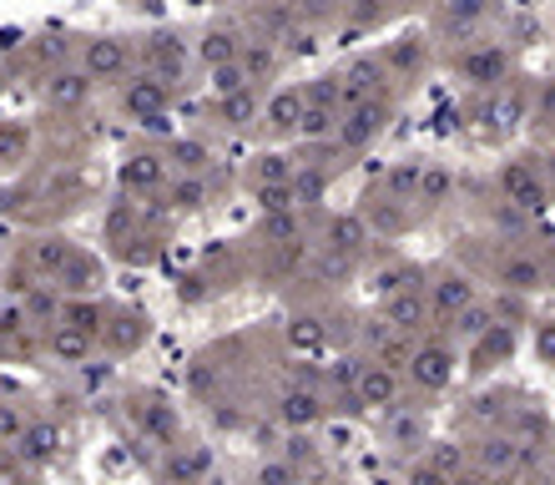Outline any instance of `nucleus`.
I'll list each match as a JSON object with an SVG mask.
<instances>
[{
  "label": "nucleus",
  "instance_id": "39448f33",
  "mask_svg": "<svg viewBox=\"0 0 555 485\" xmlns=\"http://www.w3.org/2000/svg\"><path fill=\"white\" fill-rule=\"evenodd\" d=\"M395 117H399V97H395V91H384V97H374V102L344 106V122H338V132H334V152L344 162L364 157V152L374 148L389 127H395Z\"/></svg>",
  "mask_w": 555,
  "mask_h": 485
},
{
  "label": "nucleus",
  "instance_id": "49530a36",
  "mask_svg": "<svg viewBox=\"0 0 555 485\" xmlns=\"http://www.w3.org/2000/svg\"><path fill=\"white\" fill-rule=\"evenodd\" d=\"M535 162H541V173H545V182H551V192H555V152H551V157H535Z\"/></svg>",
  "mask_w": 555,
  "mask_h": 485
},
{
  "label": "nucleus",
  "instance_id": "7c9ffc66",
  "mask_svg": "<svg viewBox=\"0 0 555 485\" xmlns=\"http://www.w3.org/2000/svg\"><path fill=\"white\" fill-rule=\"evenodd\" d=\"M172 218H192V213H203L207 203H212V182H207V173L203 177H188V173H177L172 182H167V192L157 197Z\"/></svg>",
  "mask_w": 555,
  "mask_h": 485
},
{
  "label": "nucleus",
  "instance_id": "c756f323",
  "mask_svg": "<svg viewBox=\"0 0 555 485\" xmlns=\"http://www.w3.org/2000/svg\"><path fill=\"white\" fill-rule=\"evenodd\" d=\"M207 475V450L203 445H172L157 456V485H203Z\"/></svg>",
  "mask_w": 555,
  "mask_h": 485
},
{
  "label": "nucleus",
  "instance_id": "393cba45",
  "mask_svg": "<svg viewBox=\"0 0 555 485\" xmlns=\"http://www.w3.org/2000/svg\"><path fill=\"white\" fill-rule=\"evenodd\" d=\"M338 81H344V106H359V102H374L384 97L389 87V72H384V56L379 51H364V56H353L349 66H338ZM399 97V91H395Z\"/></svg>",
  "mask_w": 555,
  "mask_h": 485
},
{
  "label": "nucleus",
  "instance_id": "9d476101",
  "mask_svg": "<svg viewBox=\"0 0 555 485\" xmlns=\"http://www.w3.org/2000/svg\"><path fill=\"white\" fill-rule=\"evenodd\" d=\"M172 106H177V91L167 87V81H157V76H127L117 87V112L127 122H137V127H157V122L172 117Z\"/></svg>",
  "mask_w": 555,
  "mask_h": 485
},
{
  "label": "nucleus",
  "instance_id": "f3484780",
  "mask_svg": "<svg viewBox=\"0 0 555 485\" xmlns=\"http://www.w3.org/2000/svg\"><path fill=\"white\" fill-rule=\"evenodd\" d=\"M36 87H41L46 112H56V117H76V112H87L91 97H96V81H91L76 61L72 66H56L51 76H41Z\"/></svg>",
  "mask_w": 555,
  "mask_h": 485
},
{
  "label": "nucleus",
  "instance_id": "f257e3e1",
  "mask_svg": "<svg viewBox=\"0 0 555 485\" xmlns=\"http://www.w3.org/2000/svg\"><path fill=\"white\" fill-rule=\"evenodd\" d=\"M475 279L495 283V294H515V298H535L551 289V273H545V258L535 243H520V238H495L490 243V258Z\"/></svg>",
  "mask_w": 555,
  "mask_h": 485
},
{
  "label": "nucleus",
  "instance_id": "a19ab883",
  "mask_svg": "<svg viewBox=\"0 0 555 485\" xmlns=\"http://www.w3.org/2000/svg\"><path fill=\"white\" fill-rule=\"evenodd\" d=\"M258 485H304V471L293 465L288 456H273V460H263L258 465V475H253Z\"/></svg>",
  "mask_w": 555,
  "mask_h": 485
},
{
  "label": "nucleus",
  "instance_id": "c03bdc74",
  "mask_svg": "<svg viewBox=\"0 0 555 485\" xmlns=\"http://www.w3.org/2000/svg\"><path fill=\"white\" fill-rule=\"evenodd\" d=\"M535 354H541L545 369H555V319H541V323H535Z\"/></svg>",
  "mask_w": 555,
  "mask_h": 485
},
{
  "label": "nucleus",
  "instance_id": "58836bf2",
  "mask_svg": "<svg viewBox=\"0 0 555 485\" xmlns=\"http://www.w3.org/2000/svg\"><path fill=\"white\" fill-rule=\"evenodd\" d=\"M288 5H293V15H298V26H308V30H319L344 15V0H288Z\"/></svg>",
  "mask_w": 555,
  "mask_h": 485
},
{
  "label": "nucleus",
  "instance_id": "dca6fc26",
  "mask_svg": "<svg viewBox=\"0 0 555 485\" xmlns=\"http://www.w3.org/2000/svg\"><path fill=\"white\" fill-rule=\"evenodd\" d=\"M248 41H253V30L243 26V21H233V15H222V21H207V26L197 30L192 56H197V66H207V72H222V66L243 61Z\"/></svg>",
  "mask_w": 555,
  "mask_h": 485
},
{
  "label": "nucleus",
  "instance_id": "1a4fd4ad",
  "mask_svg": "<svg viewBox=\"0 0 555 485\" xmlns=\"http://www.w3.org/2000/svg\"><path fill=\"white\" fill-rule=\"evenodd\" d=\"M127 420H132L137 441H146L157 456L172 450V445H182V414H177V405H167L157 390H132V395H127Z\"/></svg>",
  "mask_w": 555,
  "mask_h": 485
},
{
  "label": "nucleus",
  "instance_id": "a18cd8bd",
  "mask_svg": "<svg viewBox=\"0 0 555 485\" xmlns=\"http://www.w3.org/2000/svg\"><path fill=\"white\" fill-rule=\"evenodd\" d=\"M535 248H541L545 273H551V289H555V238H545V243H535Z\"/></svg>",
  "mask_w": 555,
  "mask_h": 485
},
{
  "label": "nucleus",
  "instance_id": "423d86ee",
  "mask_svg": "<svg viewBox=\"0 0 555 485\" xmlns=\"http://www.w3.org/2000/svg\"><path fill=\"white\" fill-rule=\"evenodd\" d=\"M495 192L500 203L511 207V213H526V218H535V213H545V207L555 203L551 182H545L541 162L535 157H505L495 167Z\"/></svg>",
  "mask_w": 555,
  "mask_h": 485
},
{
  "label": "nucleus",
  "instance_id": "79ce46f5",
  "mask_svg": "<svg viewBox=\"0 0 555 485\" xmlns=\"http://www.w3.org/2000/svg\"><path fill=\"white\" fill-rule=\"evenodd\" d=\"M288 339L298 349H323V323L313 319V314H298V319L288 323Z\"/></svg>",
  "mask_w": 555,
  "mask_h": 485
},
{
  "label": "nucleus",
  "instance_id": "37998d69",
  "mask_svg": "<svg viewBox=\"0 0 555 485\" xmlns=\"http://www.w3.org/2000/svg\"><path fill=\"white\" fill-rule=\"evenodd\" d=\"M404 485H454V481L444 471H435L429 460H410L404 465Z\"/></svg>",
  "mask_w": 555,
  "mask_h": 485
},
{
  "label": "nucleus",
  "instance_id": "6ab92c4d",
  "mask_svg": "<svg viewBox=\"0 0 555 485\" xmlns=\"http://www.w3.org/2000/svg\"><path fill=\"white\" fill-rule=\"evenodd\" d=\"M359 218L369 222V233H374V238H404V233H414V228H420L424 213L414 203H404V197H389V192L374 182V188L364 192Z\"/></svg>",
  "mask_w": 555,
  "mask_h": 485
},
{
  "label": "nucleus",
  "instance_id": "0eeeda50",
  "mask_svg": "<svg viewBox=\"0 0 555 485\" xmlns=\"http://www.w3.org/2000/svg\"><path fill=\"white\" fill-rule=\"evenodd\" d=\"M137 61H142L146 76H157V81H167V87H182L192 76V66H197V56H192V41L182 36V30H146V36H137Z\"/></svg>",
  "mask_w": 555,
  "mask_h": 485
},
{
  "label": "nucleus",
  "instance_id": "473e14b6",
  "mask_svg": "<svg viewBox=\"0 0 555 485\" xmlns=\"http://www.w3.org/2000/svg\"><path fill=\"white\" fill-rule=\"evenodd\" d=\"M253 243H263V248H278V243H308L304 207H278V213H263V218H258Z\"/></svg>",
  "mask_w": 555,
  "mask_h": 485
},
{
  "label": "nucleus",
  "instance_id": "bb28decb",
  "mask_svg": "<svg viewBox=\"0 0 555 485\" xmlns=\"http://www.w3.org/2000/svg\"><path fill=\"white\" fill-rule=\"evenodd\" d=\"M495 11V0H439L435 5V30L444 41H475L485 26V15Z\"/></svg>",
  "mask_w": 555,
  "mask_h": 485
},
{
  "label": "nucleus",
  "instance_id": "cd10ccee",
  "mask_svg": "<svg viewBox=\"0 0 555 485\" xmlns=\"http://www.w3.org/2000/svg\"><path fill=\"white\" fill-rule=\"evenodd\" d=\"M61 445H66V425H61L56 414H36L11 450L21 465H51V460L61 456Z\"/></svg>",
  "mask_w": 555,
  "mask_h": 485
},
{
  "label": "nucleus",
  "instance_id": "aec40b11",
  "mask_svg": "<svg viewBox=\"0 0 555 485\" xmlns=\"http://www.w3.org/2000/svg\"><path fill=\"white\" fill-rule=\"evenodd\" d=\"M313 248L323 253H338V258H349V264H359L369 253V243H374V233H369V222L359 218V213H323L319 233L308 238Z\"/></svg>",
  "mask_w": 555,
  "mask_h": 485
},
{
  "label": "nucleus",
  "instance_id": "9b49d317",
  "mask_svg": "<svg viewBox=\"0 0 555 485\" xmlns=\"http://www.w3.org/2000/svg\"><path fill=\"white\" fill-rule=\"evenodd\" d=\"M379 56H384V72H389V87L410 91L420 87V76L435 61V36L429 30H399L389 46H379Z\"/></svg>",
  "mask_w": 555,
  "mask_h": 485
},
{
  "label": "nucleus",
  "instance_id": "412c9836",
  "mask_svg": "<svg viewBox=\"0 0 555 485\" xmlns=\"http://www.w3.org/2000/svg\"><path fill=\"white\" fill-rule=\"evenodd\" d=\"M263 102H268V91H258V87L212 91L207 122H218V127H222L228 137H237V132H258V122H263Z\"/></svg>",
  "mask_w": 555,
  "mask_h": 485
},
{
  "label": "nucleus",
  "instance_id": "5701e85b",
  "mask_svg": "<svg viewBox=\"0 0 555 485\" xmlns=\"http://www.w3.org/2000/svg\"><path fill=\"white\" fill-rule=\"evenodd\" d=\"M379 323H384V329H395V334H404V339L435 334L429 294H424V289H410V294H389V298H379Z\"/></svg>",
  "mask_w": 555,
  "mask_h": 485
},
{
  "label": "nucleus",
  "instance_id": "2f4dec72",
  "mask_svg": "<svg viewBox=\"0 0 555 485\" xmlns=\"http://www.w3.org/2000/svg\"><path fill=\"white\" fill-rule=\"evenodd\" d=\"M237 66H243V76H248V87L268 91V81H278V76H283V66H288V51H283L278 41H258V36H253Z\"/></svg>",
  "mask_w": 555,
  "mask_h": 485
},
{
  "label": "nucleus",
  "instance_id": "f03ea898",
  "mask_svg": "<svg viewBox=\"0 0 555 485\" xmlns=\"http://www.w3.org/2000/svg\"><path fill=\"white\" fill-rule=\"evenodd\" d=\"M460 369H465V349H460L450 334H424L410 349V359H404L410 399H439L460 380Z\"/></svg>",
  "mask_w": 555,
  "mask_h": 485
},
{
  "label": "nucleus",
  "instance_id": "4be33fe9",
  "mask_svg": "<svg viewBox=\"0 0 555 485\" xmlns=\"http://www.w3.org/2000/svg\"><path fill=\"white\" fill-rule=\"evenodd\" d=\"M36 354H41V359H51V365L81 369L91 354H102V344H96V334H87V329L51 323V329H41V334H36Z\"/></svg>",
  "mask_w": 555,
  "mask_h": 485
},
{
  "label": "nucleus",
  "instance_id": "ea45409f",
  "mask_svg": "<svg viewBox=\"0 0 555 485\" xmlns=\"http://www.w3.org/2000/svg\"><path fill=\"white\" fill-rule=\"evenodd\" d=\"M167 152V162H172V173H188V177H203L207 173V148L203 142H172Z\"/></svg>",
  "mask_w": 555,
  "mask_h": 485
},
{
  "label": "nucleus",
  "instance_id": "2eb2a0df",
  "mask_svg": "<svg viewBox=\"0 0 555 485\" xmlns=\"http://www.w3.org/2000/svg\"><path fill=\"white\" fill-rule=\"evenodd\" d=\"M379 441H384V456L404 460V465H410V460H420V456H424V445L435 441V435H429V414H424V405L404 399L399 410L384 414Z\"/></svg>",
  "mask_w": 555,
  "mask_h": 485
},
{
  "label": "nucleus",
  "instance_id": "20e7f679",
  "mask_svg": "<svg viewBox=\"0 0 555 485\" xmlns=\"http://www.w3.org/2000/svg\"><path fill=\"white\" fill-rule=\"evenodd\" d=\"M511 46L505 41H485V36H475V41H460L444 56V66L454 72V81H465L475 97H490V91H500L505 81H511Z\"/></svg>",
  "mask_w": 555,
  "mask_h": 485
},
{
  "label": "nucleus",
  "instance_id": "4468645a",
  "mask_svg": "<svg viewBox=\"0 0 555 485\" xmlns=\"http://www.w3.org/2000/svg\"><path fill=\"white\" fill-rule=\"evenodd\" d=\"M96 344H102L106 359H137L152 344V314L137 309V304H112Z\"/></svg>",
  "mask_w": 555,
  "mask_h": 485
},
{
  "label": "nucleus",
  "instance_id": "a211bd4d",
  "mask_svg": "<svg viewBox=\"0 0 555 485\" xmlns=\"http://www.w3.org/2000/svg\"><path fill=\"white\" fill-rule=\"evenodd\" d=\"M172 162H167V152H132V157L121 162V173H117V182H121V192L127 197H137V203H157L162 192H167V182H172Z\"/></svg>",
  "mask_w": 555,
  "mask_h": 485
},
{
  "label": "nucleus",
  "instance_id": "c9c22d12",
  "mask_svg": "<svg viewBox=\"0 0 555 485\" xmlns=\"http://www.w3.org/2000/svg\"><path fill=\"white\" fill-rule=\"evenodd\" d=\"M535 142H555V76H541L530 91V117H526Z\"/></svg>",
  "mask_w": 555,
  "mask_h": 485
},
{
  "label": "nucleus",
  "instance_id": "a878e982",
  "mask_svg": "<svg viewBox=\"0 0 555 485\" xmlns=\"http://www.w3.org/2000/svg\"><path fill=\"white\" fill-rule=\"evenodd\" d=\"M328 410H334V405H328V390H319V384H308V380L288 384V390L278 395V420L288 430H298V435L319 425Z\"/></svg>",
  "mask_w": 555,
  "mask_h": 485
},
{
  "label": "nucleus",
  "instance_id": "b1692460",
  "mask_svg": "<svg viewBox=\"0 0 555 485\" xmlns=\"http://www.w3.org/2000/svg\"><path fill=\"white\" fill-rule=\"evenodd\" d=\"M515 344H520V323H495V329H485L475 344H465L469 380H485V374H495L500 365H511Z\"/></svg>",
  "mask_w": 555,
  "mask_h": 485
},
{
  "label": "nucleus",
  "instance_id": "7ed1b4c3",
  "mask_svg": "<svg viewBox=\"0 0 555 485\" xmlns=\"http://www.w3.org/2000/svg\"><path fill=\"white\" fill-rule=\"evenodd\" d=\"M76 66L96 81V87L117 91L127 76L142 72L137 61V36H121V30H96V36H76Z\"/></svg>",
  "mask_w": 555,
  "mask_h": 485
},
{
  "label": "nucleus",
  "instance_id": "4c0bfd02",
  "mask_svg": "<svg viewBox=\"0 0 555 485\" xmlns=\"http://www.w3.org/2000/svg\"><path fill=\"white\" fill-rule=\"evenodd\" d=\"M30 420H36V410H30L26 399H0V445H15V441H21Z\"/></svg>",
  "mask_w": 555,
  "mask_h": 485
},
{
  "label": "nucleus",
  "instance_id": "de8ad7c7",
  "mask_svg": "<svg viewBox=\"0 0 555 485\" xmlns=\"http://www.w3.org/2000/svg\"><path fill=\"white\" fill-rule=\"evenodd\" d=\"M454 485H495V481H485V475H475V471H465V475H460V481H454Z\"/></svg>",
  "mask_w": 555,
  "mask_h": 485
},
{
  "label": "nucleus",
  "instance_id": "6e6552de",
  "mask_svg": "<svg viewBox=\"0 0 555 485\" xmlns=\"http://www.w3.org/2000/svg\"><path fill=\"white\" fill-rule=\"evenodd\" d=\"M424 294H429V314H435V334H450V323L480 298V283L475 273L460 264H439L429 268V283H424Z\"/></svg>",
  "mask_w": 555,
  "mask_h": 485
},
{
  "label": "nucleus",
  "instance_id": "e433bc0d",
  "mask_svg": "<svg viewBox=\"0 0 555 485\" xmlns=\"http://www.w3.org/2000/svg\"><path fill=\"white\" fill-rule=\"evenodd\" d=\"M450 192H454L450 167L429 162V167H424V182H420V207H424V218H429V213H439V207L450 203Z\"/></svg>",
  "mask_w": 555,
  "mask_h": 485
},
{
  "label": "nucleus",
  "instance_id": "ddd939ff",
  "mask_svg": "<svg viewBox=\"0 0 555 485\" xmlns=\"http://www.w3.org/2000/svg\"><path fill=\"white\" fill-rule=\"evenodd\" d=\"M304 112H308V97L298 81H283V87L268 91L263 102V122H258V137L283 148V142H304Z\"/></svg>",
  "mask_w": 555,
  "mask_h": 485
},
{
  "label": "nucleus",
  "instance_id": "f8f14e48",
  "mask_svg": "<svg viewBox=\"0 0 555 485\" xmlns=\"http://www.w3.org/2000/svg\"><path fill=\"white\" fill-rule=\"evenodd\" d=\"M353 399L359 410L369 414H389L410 399V384H404V369L379 365V359H359V374H353Z\"/></svg>",
  "mask_w": 555,
  "mask_h": 485
},
{
  "label": "nucleus",
  "instance_id": "f704fd0d",
  "mask_svg": "<svg viewBox=\"0 0 555 485\" xmlns=\"http://www.w3.org/2000/svg\"><path fill=\"white\" fill-rule=\"evenodd\" d=\"M429 283V268L414 264V258H395V264H384L374 273V294L389 298V294H410V289H424Z\"/></svg>",
  "mask_w": 555,
  "mask_h": 485
},
{
  "label": "nucleus",
  "instance_id": "72a5a7b5",
  "mask_svg": "<svg viewBox=\"0 0 555 485\" xmlns=\"http://www.w3.org/2000/svg\"><path fill=\"white\" fill-rule=\"evenodd\" d=\"M30 148H36V132H30V122L0 117V173H21V167L30 162Z\"/></svg>",
  "mask_w": 555,
  "mask_h": 485
},
{
  "label": "nucleus",
  "instance_id": "c85d7f7f",
  "mask_svg": "<svg viewBox=\"0 0 555 485\" xmlns=\"http://www.w3.org/2000/svg\"><path fill=\"white\" fill-rule=\"evenodd\" d=\"M293 173H298V162L288 157L283 148H263L258 157L243 167V188L258 197V192H278V188H293Z\"/></svg>",
  "mask_w": 555,
  "mask_h": 485
}]
</instances>
